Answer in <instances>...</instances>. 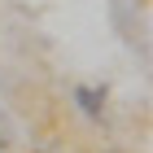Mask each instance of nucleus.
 Here are the masks:
<instances>
[{"instance_id": "1", "label": "nucleus", "mask_w": 153, "mask_h": 153, "mask_svg": "<svg viewBox=\"0 0 153 153\" xmlns=\"http://www.w3.org/2000/svg\"><path fill=\"white\" fill-rule=\"evenodd\" d=\"M105 105H109V88L105 83H79V88H74V109H79L88 123H101V118H105Z\"/></svg>"}]
</instances>
